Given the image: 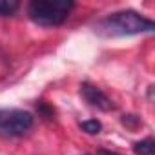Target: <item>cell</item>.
I'll return each mask as SVG.
<instances>
[{
    "label": "cell",
    "mask_w": 155,
    "mask_h": 155,
    "mask_svg": "<svg viewBox=\"0 0 155 155\" xmlns=\"http://www.w3.org/2000/svg\"><path fill=\"white\" fill-rule=\"evenodd\" d=\"M153 28L155 26L150 18H144L135 11H119L99 20L95 26V33L106 38H113V37H131L139 33H150L153 31Z\"/></svg>",
    "instance_id": "6da1fadb"
},
{
    "label": "cell",
    "mask_w": 155,
    "mask_h": 155,
    "mask_svg": "<svg viewBox=\"0 0 155 155\" xmlns=\"http://www.w3.org/2000/svg\"><path fill=\"white\" fill-rule=\"evenodd\" d=\"M73 8L75 4L71 0H33L28 8V15L38 26L55 28L68 20Z\"/></svg>",
    "instance_id": "7a4b0ae2"
},
{
    "label": "cell",
    "mask_w": 155,
    "mask_h": 155,
    "mask_svg": "<svg viewBox=\"0 0 155 155\" xmlns=\"http://www.w3.org/2000/svg\"><path fill=\"white\" fill-rule=\"evenodd\" d=\"M33 115L26 110H0V135L18 137L33 128Z\"/></svg>",
    "instance_id": "3957f363"
},
{
    "label": "cell",
    "mask_w": 155,
    "mask_h": 155,
    "mask_svg": "<svg viewBox=\"0 0 155 155\" xmlns=\"http://www.w3.org/2000/svg\"><path fill=\"white\" fill-rule=\"evenodd\" d=\"M81 95H82V99H84L90 106H93V108H97V110H101V111H111V110L115 108L113 101H111L101 88L91 86V84H88V82H84V84L81 86Z\"/></svg>",
    "instance_id": "277c9868"
},
{
    "label": "cell",
    "mask_w": 155,
    "mask_h": 155,
    "mask_svg": "<svg viewBox=\"0 0 155 155\" xmlns=\"http://www.w3.org/2000/svg\"><path fill=\"white\" fill-rule=\"evenodd\" d=\"M133 151L137 155H153L155 151V142L153 139H144V140H139L133 144Z\"/></svg>",
    "instance_id": "5b68a950"
},
{
    "label": "cell",
    "mask_w": 155,
    "mask_h": 155,
    "mask_svg": "<svg viewBox=\"0 0 155 155\" xmlns=\"http://www.w3.org/2000/svg\"><path fill=\"white\" fill-rule=\"evenodd\" d=\"M18 9L17 0H0V17H11Z\"/></svg>",
    "instance_id": "8992f818"
},
{
    "label": "cell",
    "mask_w": 155,
    "mask_h": 155,
    "mask_svg": "<svg viewBox=\"0 0 155 155\" xmlns=\"http://www.w3.org/2000/svg\"><path fill=\"white\" fill-rule=\"evenodd\" d=\"M81 128H82L86 133H90V135H95V133H99V131H101L102 124H101L97 119H90V120H84V122H81Z\"/></svg>",
    "instance_id": "52a82bcc"
}]
</instances>
